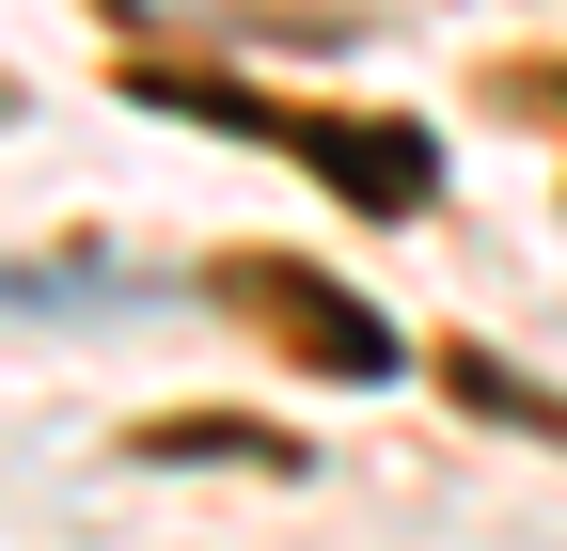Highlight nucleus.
I'll list each match as a JSON object with an SVG mask.
<instances>
[{
	"mask_svg": "<svg viewBox=\"0 0 567 551\" xmlns=\"http://www.w3.org/2000/svg\"><path fill=\"white\" fill-rule=\"evenodd\" d=\"M158 111H205V126H237V143H268V158H300V174H331L347 205H425L442 189V158L410 143V126H331V111H284V95H237V80H142Z\"/></svg>",
	"mask_w": 567,
	"mask_h": 551,
	"instance_id": "f257e3e1",
	"label": "nucleus"
},
{
	"mask_svg": "<svg viewBox=\"0 0 567 551\" xmlns=\"http://www.w3.org/2000/svg\"><path fill=\"white\" fill-rule=\"evenodd\" d=\"M237 300L268 315V331H300V347L331 363V378H394V331L347 300V284H300V268H237Z\"/></svg>",
	"mask_w": 567,
	"mask_h": 551,
	"instance_id": "f03ea898",
	"label": "nucleus"
},
{
	"mask_svg": "<svg viewBox=\"0 0 567 551\" xmlns=\"http://www.w3.org/2000/svg\"><path fill=\"white\" fill-rule=\"evenodd\" d=\"M142 457H284L268 426H142Z\"/></svg>",
	"mask_w": 567,
	"mask_h": 551,
	"instance_id": "7ed1b4c3",
	"label": "nucleus"
}]
</instances>
